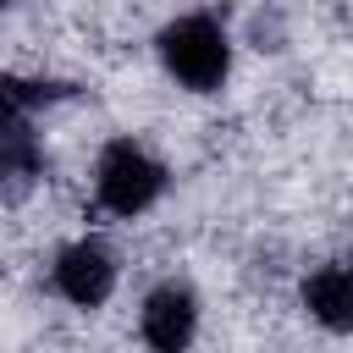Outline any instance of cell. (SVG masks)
I'll return each instance as SVG.
<instances>
[{
    "label": "cell",
    "instance_id": "cell-1",
    "mask_svg": "<svg viewBox=\"0 0 353 353\" xmlns=\"http://www.w3.org/2000/svg\"><path fill=\"white\" fill-rule=\"evenodd\" d=\"M154 50H160V66L188 94H215L226 83V72H232V39L210 11H188V17L165 22Z\"/></svg>",
    "mask_w": 353,
    "mask_h": 353
},
{
    "label": "cell",
    "instance_id": "cell-2",
    "mask_svg": "<svg viewBox=\"0 0 353 353\" xmlns=\"http://www.w3.org/2000/svg\"><path fill=\"white\" fill-rule=\"evenodd\" d=\"M160 193H165V165H160L143 143L110 138V143L99 149V160H94V199H99L105 215L132 221V215H143Z\"/></svg>",
    "mask_w": 353,
    "mask_h": 353
},
{
    "label": "cell",
    "instance_id": "cell-3",
    "mask_svg": "<svg viewBox=\"0 0 353 353\" xmlns=\"http://www.w3.org/2000/svg\"><path fill=\"white\" fill-rule=\"evenodd\" d=\"M50 281L55 292L72 303V309H99L110 292H116V254L99 243V237H77L55 254L50 265Z\"/></svg>",
    "mask_w": 353,
    "mask_h": 353
},
{
    "label": "cell",
    "instance_id": "cell-4",
    "mask_svg": "<svg viewBox=\"0 0 353 353\" xmlns=\"http://www.w3.org/2000/svg\"><path fill=\"white\" fill-rule=\"evenodd\" d=\"M138 336L149 353H188L199 336V298L188 281H160L138 309Z\"/></svg>",
    "mask_w": 353,
    "mask_h": 353
},
{
    "label": "cell",
    "instance_id": "cell-5",
    "mask_svg": "<svg viewBox=\"0 0 353 353\" xmlns=\"http://www.w3.org/2000/svg\"><path fill=\"white\" fill-rule=\"evenodd\" d=\"M303 309L325 331H353V265H320L303 276Z\"/></svg>",
    "mask_w": 353,
    "mask_h": 353
},
{
    "label": "cell",
    "instance_id": "cell-6",
    "mask_svg": "<svg viewBox=\"0 0 353 353\" xmlns=\"http://www.w3.org/2000/svg\"><path fill=\"white\" fill-rule=\"evenodd\" d=\"M39 176V138H33V110L0 99V182H28Z\"/></svg>",
    "mask_w": 353,
    "mask_h": 353
}]
</instances>
